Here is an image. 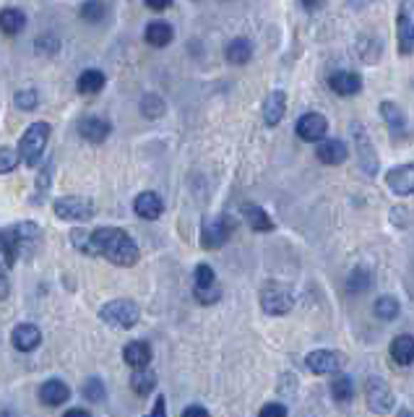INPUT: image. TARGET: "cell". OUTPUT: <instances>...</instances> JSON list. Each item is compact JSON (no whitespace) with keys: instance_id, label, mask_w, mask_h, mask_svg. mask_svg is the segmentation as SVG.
<instances>
[{"instance_id":"4dcf8cb0","label":"cell","mask_w":414,"mask_h":417,"mask_svg":"<svg viewBox=\"0 0 414 417\" xmlns=\"http://www.w3.org/2000/svg\"><path fill=\"white\" fill-rule=\"evenodd\" d=\"M373 308H376V316H378L381 321H393V319H399V313H401L399 300H396V297H391V295L378 297Z\"/></svg>"},{"instance_id":"4316f807","label":"cell","mask_w":414,"mask_h":417,"mask_svg":"<svg viewBox=\"0 0 414 417\" xmlns=\"http://www.w3.org/2000/svg\"><path fill=\"white\" fill-rule=\"evenodd\" d=\"M172 26L165 21H151L149 26H146V31H143V37H146V42H149L151 47H167L170 42H172Z\"/></svg>"},{"instance_id":"2e32d148","label":"cell","mask_w":414,"mask_h":417,"mask_svg":"<svg viewBox=\"0 0 414 417\" xmlns=\"http://www.w3.org/2000/svg\"><path fill=\"white\" fill-rule=\"evenodd\" d=\"M316 157L328 167L344 165L346 157H349V149H346V144L339 141V138H324V141L316 146Z\"/></svg>"},{"instance_id":"8992f818","label":"cell","mask_w":414,"mask_h":417,"mask_svg":"<svg viewBox=\"0 0 414 417\" xmlns=\"http://www.w3.org/2000/svg\"><path fill=\"white\" fill-rule=\"evenodd\" d=\"M365 404L373 415H388L396 404V396H393V388L388 386V381L370 376L368 383H365Z\"/></svg>"},{"instance_id":"d4e9b609","label":"cell","mask_w":414,"mask_h":417,"mask_svg":"<svg viewBox=\"0 0 414 417\" xmlns=\"http://www.w3.org/2000/svg\"><path fill=\"white\" fill-rule=\"evenodd\" d=\"M391 357H393V363L412 365L414 363V336L399 334V336L391 341Z\"/></svg>"},{"instance_id":"6da1fadb","label":"cell","mask_w":414,"mask_h":417,"mask_svg":"<svg viewBox=\"0 0 414 417\" xmlns=\"http://www.w3.org/2000/svg\"><path fill=\"white\" fill-rule=\"evenodd\" d=\"M89 256H105L118 266H133L138 261V245L123 230L99 227L89 237Z\"/></svg>"},{"instance_id":"d590c367","label":"cell","mask_w":414,"mask_h":417,"mask_svg":"<svg viewBox=\"0 0 414 417\" xmlns=\"http://www.w3.org/2000/svg\"><path fill=\"white\" fill-rule=\"evenodd\" d=\"M83 396H86L89 402H102V399H105V383L99 379H89L83 383Z\"/></svg>"},{"instance_id":"277c9868","label":"cell","mask_w":414,"mask_h":417,"mask_svg":"<svg viewBox=\"0 0 414 417\" xmlns=\"http://www.w3.org/2000/svg\"><path fill=\"white\" fill-rule=\"evenodd\" d=\"M99 319L110 324L115 329H133L141 319V311L133 300H125V297H118V300H110L99 308Z\"/></svg>"},{"instance_id":"cb8c5ba5","label":"cell","mask_w":414,"mask_h":417,"mask_svg":"<svg viewBox=\"0 0 414 417\" xmlns=\"http://www.w3.org/2000/svg\"><path fill=\"white\" fill-rule=\"evenodd\" d=\"M242 217L248 220V225L256 230V232H271L274 230V222H271V217L264 212V206L242 204Z\"/></svg>"},{"instance_id":"9c48e42d","label":"cell","mask_w":414,"mask_h":417,"mask_svg":"<svg viewBox=\"0 0 414 417\" xmlns=\"http://www.w3.org/2000/svg\"><path fill=\"white\" fill-rule=\"evenodd\" d=\"M352 138H354V144H357V162H360V167L368 175H376L381 162H378V152L373 149L370 133L365 130L362 123H352Z\"/></svg>"},{"instance_id":"484cf974","label":"cell","mask_w":414,"mask_h":417,"mask_svg":"<svg viewBox=\"0 0 414 417\" xmlns=\"http://www.w3.org/2000/svg\"><path fill=\"white\" fill-rule=\"evenodd\" d=\"M24 26H26L24 11H19V8H3L0 11V29H3V34L16 37L19 31H24Z\"/></svg>"},{"instance_id":"7402d4cb","label":"cell","mask_w":414,"mask_h":417,"mask_svg":"<svg viewBox=\"0 0 414 417\" xmlns=\"http://www.w3.org/2000/svg\"><path fill=\"white\" fill-rule=\"evenodd\" d=\"M328 86H331L336 94H341V97H352V94H357V91L362 89V81L357 73H352V71H336V73H331V78H328Z\"/></svg>"},{"instance_id":"603a6c76","label":"cell","mask_w":414,"mask_h":417,"mask_svg":"<svg viewBox=\"0 0 414 417\" xmlns=\"http://www.w3.org/2000/svg\"><path fill=\"white\" fill-rule=\"evenodd\" d=\"M123 360H125L130 368L143 371V368H149V363H151V347L146 341H130V344H125V349H123Z\"/></svg>"},{"instance_id":"ab89813d","label":"cell","mask_w":414,"mask_h":417,"mask_svg":"<svg viewBox=\"0 0 414 417\" xmlns=\"http://www.w3.org/2000/svg\"><path fill=\"white\" fill-rule=\"evenodd\" d=\"M37 53H42V55H53L55 50H58V47H61V39H55V37H50V34H47V37H42V39H37Z\"/></svg>"},{"instance_id":"7a4b0ae2","label":"cell","mask_w":414,"mask_h":417,"mask_svg":"<svg viewBox=\"0 0 414 417\" xmlns=\"http://www.w3.org/2000/svg\"><path fill=\"white\" fill-rule=\"evenodd\" d=\"M39 240V230L31 222L21 225H11V227L0 230V258L6 266H14L21 258L24 248H29Z\"/></svg>"},{"instance_id":"bcb514c9","label":"cell","mask_w":414,"mask_h":417,"mask_svg":"<svg viewBox=\"0 0 414 417\" xmlns=\"http://www.w3.org/2000/svg\"><path fill=\"white\" fill-rule=\"evenodd\" d=\"M399 417H414V415H412V410H407V407H401V410H399Z\"/></svg>"},{"instance_id":"d6a6232c","label":"cell","mask_w":414,"mask_h":417,"mask_svg":"<svg viewBox=\"0 0 414 417\" xmlns=\"http://www.w3.org/2000/svg\"><path fill=\"white\" fill-rule=\"evenodd\" d=\"M331 394L336 402H349L354 396V383L349 376H344V373H339V376H333L331 381Z\"/></svg>"},{"instance_id":"44dd1931","label":"cell","mask_w":414,"mask_h":417,"mask_svg":"<svg viewBox=\"0 0 414 417\" xmlns=\"http://www.w3.org/2000/svg\"><path fill=\"white\" fill-rule=\"evenodd\" d=\"M68 396H71V388L58 379L45 381L42 388H39V399H42V404H47V407H61V404L68 402Z\"/></svg>"},{"instance_id":"ffe728a7","label":"cell","mask_w":414,"mask_h":417,"mask_svg":"<svg viewBox=\"0 0 414 417\" xmlns=\"http://www.w3.org/2000/svg\"><path fill=\"white\" fill-rule=\"evenodd\" d=\"M110 130H113V125L107 120H102V118H83V120L78 123V133H81V138H86L89 144H102V141L110 136Z\"/></svg>"},{"instance_id":"e0dca14e","label":"cell","mask_w":414,"mask_h":417,"mask_svg":"<svg viewBox=\"0 0 414 417\" xmlns=\"http://www.w3.org/2000/svg\"><path fill=\"white\" fill-rule=\"evenodd\" d=\"M42 341V331H39L34 324H19L11 334V344H14L19 352H31V349L39 347Z\"/></svg>"},{"instance_id":"7c38bea8","label":"cell","mask_w":414,"mask_h":417,"mask_svg":"<svg viewBox=\"0 0 414 417\" xmlns=\"http://www.w3.org/2000/svg\"><path fill=\"white\" fill-rule=\"evenodd\" d=\"M396 34H399V53H414V3H401L396 16Z\"/></svg>"},{"instance_id":"ac0fdd59","label":"cell","mask_w":414,"mask_h":417,"mask_svg":"<svg viewBox=\"0 0 414 417\" xmlns=\"http://www.w3.org/2000/svg\"><path fill=\"white\" fill-rule=\"evenodd\" d=\"M133 209H136V214L141 220H159L162 212H165V201L154 190H143V193L136 196V201H133Z\"/></svg>"},{"instance_id":"9a60e30c","label":"cell","mask_w":414,"mask_h":417,"mask_svg":"<svg viewBox=\"0 0 414 417\" xmlns=\"http://www.w3.org/2000/svg\"><path fill=\"white\" fill-rule=\"evenodd\" d=\"M381 115H383L385 125L391 130L393 138H407L409 136V120H407V113L401 110L396 102L391 99H385L383 105H381Z\"/></svg>"},{"instance_id":"f6af8a7d","label":"cell","mask_w":414,"mask_h":417,"mask_svg":"<svg viewBox=\"0 0 414 417\" xmlns=\"http://www.w3.org/2000/svg\"><path fill=\"white\" fill-rule=\"evenodd\" d=\"M63 417H91V415L86 410H68Z\"/></svg>"},{"instance_id":"52a82bcc","label":"cell","mask_w":414,"mask_h":417,"mask_svg":"<svg viewBox=\"0 0 414 417\" xmlns=\"http://www.w3.org/2000/svg\"><path fill=\"white\" fill-rule=\"evenodd\" d=\"M53 212L55 217H61L66 222H89L97 212V206L86 196H63L55 201Z\"/></svg>"},{"instance_id":"f35d334b","label":"cell","mask_w":414,"mask_h":417,"mask_svg":"<svg viewBox=\"0 0 414 417\" xmlns=\"http://www.w3.org/2000/svg\"><path fill=\"white\" fill-rule=\"evenodd\" d=\"M50 177H53V162H47L42 177H37V196L34 198H45V193L50 190Z\"/></svg>"},{"instance_id":"4fadbf2b","label":"cell","mask_w":414,"mask_h":417,"mask_svg":"<svg viewBox=\"0 0 414 417\" xmlns=\"http://www.w3.org/2000/svg\"><path fill=\"white\" fill-rule=\"evenodd\" d=\"M328 133V120H326L321 113H305L297 120V136L305 138V141H313V144H321Z\"/></svg>"},{"instance_id":"74e56055","label":"cell","mask_w":414,"mask_h":417,"mask_svg":"<svg viewBox=\"0 0 414 417\" xmlns=\"http://www.w3.org/2000/svg\"><path fill=\"white\" fill-rule=\"evenodd\" d=\"M16 165H19V154L14 149H0V175L14 173Z\"/></svg>"},{"instance_id":"f546056e","label":"cell","mask_w":414,"mask_h":417,"mask_svg":"<svg viewBox=\"0 0 414 417\" xmlns=\"http://www.w3.org/2000/svg\"><path fill=\"white\" fill-rule=\"evenodd\" d=\"M130 386L136 391L138 396H149L154 388H157V373H151L149 368H143V371H136L130 376Z\"/></svg>"},{"instance_id":"e575fe53","label":"cell","mask_w":414,"mask_h":417,"mask_svg":"<svg viewBox=\"0 0 414 417\" xmlns=\"http://www.w3.org/2000/svg\"><path fill=\"white\" fill-rule=\"evenodd\" d=\"M105 14H107L105 3H83L81 6V19L89 24H99L105 19Z\"/></svg>"},{"instance_id":"8fae6325","label":"cell","mask_w":414,"mask_h":417,"mask_svg":"<svg viewBox=\"0 0 414 417\" xmlns=\"http://www.w3.org/2000/svg\"><path fill=\"white\" fill-rule=\"evenodd\" d=\"M305 365H308L310 373H318V376H331V373L339 376L344 357L339 352H333V349H316V352H310L305 357Z\"/></svg>"},{"instance_id":"8d00e7d4","label":"cell","mask_w":414,"mask_h":417,"mask_svg":"<svg viewBox=\"0 0 414 417\" xmlns=\"http://www.w3.org/2000/svg\"><path fill=\"white\" fill-rule=\"evenodd\" d=\"M39 102L37 91L34 89H24V91H16V105L21 107V110H34Z\"/></svg>"},{"instance_id":"3957f363","label":"cell","mask_w":414,"mask_h":417,"mask_svg":"<svg viewBox=\"0 0 414 417\" xmlns=\"http://www.w3.org/2000/svg\"><path fill=\"white\" fill-rule=\"evenodd\" d=\"M47 138H50V123H45V120L31 123L29 128L24 130L21 141H19V160L26 167H37L39 157L45 152Z\"/></svg>"},{"instance_id":"7bdbcfd3","label":"cell","mask_w":414,"mask_h":417,"mask_svg":"<svg viewBox=\"0 0 414 417\" xmlns=\"http://www.w3.org/2000/svg\"><path fill=\"white\" fill-rule=\"evenodd\" d=\"M182 417H211V415L204 410V407L193 404V407H185V410H182Z\"/></svg>"},{"instance_id":"5b68a950","label":"cell","mask_w":414,"mask_h":417,"mask_svg":"<svg viewBox=\"0 0 414 417\" xmlns=\"http://www.w3.org/2000/svg\"><path fill=\"white\" fill-rule=\"evenodd\" d=\"M294 305V292L284 282H266L261 289V308L269 316H286Z\"/></svg>"},{"instance_id":"60d3db41","label":"cell","mask_w":414,"mask_h":417,"mask_svg":"<svg viewBox=\"0 0 414 417\" xmlns=\"http://www.w3.org/2000/svg\"><path fill=\"white\" fill-rule=\"evenodd\" d=\"M258 417H286V407L284 404H279V402H271V404H266Z\"/></svg>"},{"instance_id":"7dc6e473","label":"cell","mask_w":414,"mask_h":417,"mask_svg":"<svg viewBox=\"0 0 414 417\" xmlns=\"http://www.w3.org/2000/svg\"><path fill=\"white\" fill-rule=\"evenodd\" d=\"M0 417H14L11 412H0Z\"/></svg>"},{"instance_id":"b9f144b4","label":"cell","mask_w":414,"mask_h":417,"mask_svg":"<svg viewBox=\"0 0 414 417\" xmlns=\"http://www.w3.org/2000/svg\"><path fill=\"white\" fill-rule=\"evenodd\" d=\"M149 417H167V402H165V396H157V402H154V410H151Z\"/></svg>"},{"instance_id":"ba28073f","label":"cell","mask_w":414,"mask_h":417,"mask_svg":"<svg viewBox=\"0 0 414 417\" xmlns=\"http://www.w3.org/2000/svg\"><path fill=\"white\" fill-rule=\"evenodd\" d=\"M193 295L201 305H211L217 303L222 297V284L217 282V274L209 264H198L196 272H193Z\"/></svg>"},{"instance_id":"5bb4252c","label":"cell","mask_w":414,"mask_h":417,"mask_svg":"<svg viewBox=\"0 0 414 417\" xmlns=\"http://www.w3.org/2000/svg\"><path fill=\"white\" fill-rule=\"evenodd\" d=\"M385 185L396 196H414V162L393 167L391 173L385 175Z\"/></svg>"},{"instance_id":"30bf717a","label":"cell","mask_w":414,"mask_h":417,"mask_svg":"<svg viewBox=\"0 0 414 417\" xmlns=\"http://www.w3.org/2000/svg\"><path fill=\"white\" fill-rule=\"evenodd\" d=\"M234 225L227 217H219V220L204 222V230H201V245L206 250H217L229 240Z\"/></svg>"},{"instance_id":"d6986e66","label":"cell","mask_w":414,"mask_h":417,"mask_svg":"<svg viewBox=\"0 0 414 417\" xmlns=\"http://www.w3.org/2000/svg\"><path fill=\"white\" fill-rule=\"evenodd\" d=\"M284 113H286V94L284 91H271V94H266L264 99V120L266 125H279V123L284 120Z\"/></svg>"},{"instance_id":"83f0119b","label":"cell","mask_w":414,"mask_h":417,"mask_svg":"<svg viewBox=\"0 0 414 417\" xmlns=\"http://www.w3.org/2000/svg\"><path fill=\"white\" fill-rule=\"evenodd\" d=\"M250 55H253V45L245 37H237L227 45V61L234 63V66H245L250 61Z\"/></svg>"},{"instance_id":"f1b7e54d","label":"cell","mask_w":414,"mask_h":417,"mask_svg":"<svg viewBox=\"0 0 414 417\" xmlns=\"http://www.w3.org/2000/svg\"><path fill=\"white\" fill-rule=\"evenodd\" d=\"M105 73L102 71H83L81 76H78V83H76V89L81 91V94H97V91L105 89Z\"/></svg>"},{"instance_id":"836d02e7","label":"cell","mask_w":414,"mask_h":417,"mask_svg":"<svg viewBox=\"0 0 414 417\" xmlns=\"http://www.w3.org/2000/svg\"><path fill=\"white\" fill-rule=\"evenodd\" d=\"M141 113L143 118H149V120H157L165 115V99L159 97V94H146L141 99Z\"/></svg>"},{"instance_id":"1f68e13d","label":"cell","mask_w":414,"mask_h":417,"mask_svg":"<svg viewBox=\"0 0 414 417\" xmlns=\"http://www.w3.org/2000/svg\"><path fill=\"white\" fill-rule=\"evenodd\" d=\"M370 284H373V277H370V272L365 269V266H357L352 274H349V279H346V287H349V292H368Z\"/></svg>"},{"instance_id":"ee69618b","label":"cell","mask_w":414,"mask_h":417,"mask_svg":"<svg viewBox=\"0 0 414 417\" xmlns=\"http://www.w3.org/2000/svg\"><path fill=\"white\" fill-rule=\"evenodd\" d=\"M146 6H149L151 11H165V8H170L172 3H170V0H165V3H157V0H146Z\"/></svg>"}]
</instances>
